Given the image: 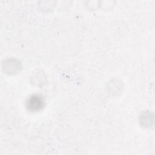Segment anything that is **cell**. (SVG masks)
I'll return each mask as SVG.
<instances>
[{"instance_id":"1","label":"cell","mask_w":155,"mask_h":155,"mask_svg":"<svg viewBox=\"0 0 155 155\" xmlns=\"http://www.w3.org/2000/svg\"><path fill=\"white\" fill-rule=\"evenodd\" d=\"M27 107L32 110H38L43 105V101L38 96H33L27 102Z\"/></svg>"}]
</instances>
